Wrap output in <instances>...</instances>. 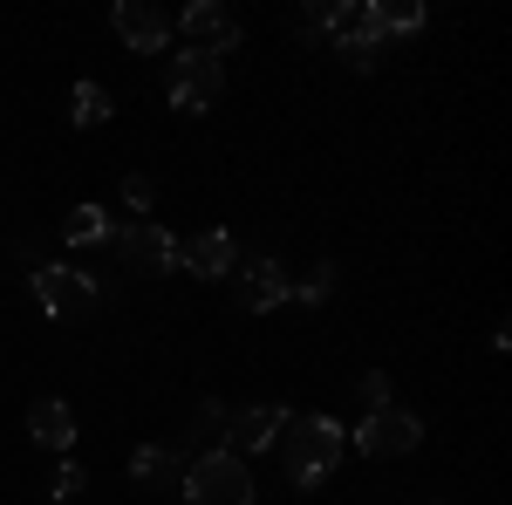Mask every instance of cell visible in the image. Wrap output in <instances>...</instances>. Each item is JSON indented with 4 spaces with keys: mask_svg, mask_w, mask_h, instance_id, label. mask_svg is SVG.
Returning <instances> with one entry per match:
<instances>
[{
    "mask_svg": "<svg viewBox=\"0 0 512 505\" xmlns=\"http://www.w3.org/2000/svg\"><path fill=\"white\" fill-rule=\"evenodd\" d=\"M280 465L294 485H321L328 471L342 465V451H349V430L335 424V417H294L287 410V424H280Z\"/></svg>",
    "mask_w": 512,
    "mask_h": 505,
    "instance_id": "1",
    "label": "cell"
},
{
    "mask_svg": "<svg viewBox=\"0 0 512 505\" xmlns=\"http://www.w3.org/2000/svg\"><path fill=\"white\" fill-rule=\"evenodd\" d=\"M178 499H192V505H253V471H246V458H233V451H205V458L185 465Z\"/></svg>",
    "mask_w": 512,
    "mask_h": 505,
    "instance_id": "2",
    "label": "cell"
},
{
    "mask_svg": "<svg viewBox=\"0 0 512 505\" xmlns=\"http://www.w3.org/2000/svg\"><path fill=\"white\" fill-rule=\"evenodd\" d=\"M321 35L335 41V55H342L349 69H376V62H383V21H376V0H335Z\"/></svg>",
    "mask_w": 512,
    "mask_h": 505,
    "instance_id": "3",
    "label": "cell"
},
{
    "mask_svg": "<svg viewBox=\"0 0 512 505\" xmlns=\"http://www.w3.org/2000/svg\"><path fill=\"white\" fill-rule=\"evenodd\" d=\"M219 89H226V69L212 62V55H171V76H164V96H171V110H185V117H198V110H212L219 103Z\"/></svg>",
    "mask_w": 512,
    "mask_h": 505,
    "instance_id": "4",
    "label": "cell"
},
{
    "mask_svg": "<svg viewBox=\"0 0 512 505\" xmlns=\"http://www.w3.org/2000/svg\"><path fill=\"white\" fill-rule=\"evenodd\" d=\"M110 246H117V260L130 273H178V239L164 233L158 219H130V226H117Z\"/></svg>",
    "mask_w": 512,
    "mask_h": 505,
    "instance_id": "5",
    "label": "cell"
},
{
    "mask_svg": "<svg viewBox=\"0 0 512 505\" xmlns=\"http://www.w3.org/2000/svg\"><path fill=\"white\" fill-rule=\"evenodd\" d=\"M178 35H185V48L192 55H233L239 48V14L226 7V0H192L185 14H178Z\"/></svg>",
    "mask_w": 512,
    "mask_h": 505,
    "instance_id": "6",
    "label": "cell"
},
{
    "mask_svg": "<svg viewBox=\"0 0 512 505\" xmlns=\"http://www.w3.org/2000/svg\"><path fill=\"white\" fill-rule=\"evenodd\" d=\"M355 444H362V458H403V451H417L424 444V424L410 417V410H369L362 430H355Z\"/></svg>",
    "mask_w": 512,
    "mask_h": 505,
    "instance_id": "7",
    "label": "cell"
},
{
    "mask_svg": "<svg viewBox=\"0 0 512 505\" xmlns=\"http://www.w3.org/2000/svg\"><path fill=\"white\" fill-rule=\"evenodd\" d=\"M35 301L41 314H55V321H69V314H89L96 308V280L76 267H35Z\"/></svg>",
    "mask_w": 512,
    "mask_h": 505,
    "instance_id": "8",
    "label": "cell"
},
{
    "mask_svg": "<svg viewBox=\"0 0 512 505\" xmlns=\"http://www.w3.org/2000/svg\"><path fill=\"white\" fill-rule=\"evenodd\" d=\"M287 287H294V273L280 267L274 253H260V260L233 267V294H239V308H253V314L280 308V301H287Z\"/></svg>",
    "mask_w": 512,
    "mask_h": 505,
    "instance_id": "9",
    "label": "cell"
},
{
    "mask_svg": "<svg viewBox=\"0 0 512 505\" xmlns=\"http://www.w3.org/2000/svg\"><path fill=\"white\" fill-rule=\"evenodd\" d=\"M117 41L123 48H137V55H164V41H171V21H164L151 0H117Z\"/></svg>",
    "mask_w": 512,
    "mask_h": 505,
    "instance_id": "10",
    "label": "cell"
},
{
    "mask_svg": "<svg viewBox=\"0 0 512 505\" xmlns=\"http://www.w3.org/2000/svg\"><path fill=\"white\" fill-rule=\"evenodd\" d=\"M280 424H287V410H280V403L233 410V424H226V451H233V458H246V451H274V444H280Z\"/></svg>",
    "mask_w": 512,
    "mask_h": 505,
    "instance_id": "11",
    "label": "cell"
},
{
    "mask_svg": "<svg viewBox=\"0 0 512 505\" xmlns=\"http://www.w3.org/2000/svg\"><path fill=\"white\" fill-rule=\"evenodd\" d=\"M178 267L198 273V280H226V273L239 267L233 233H192V239H178Z\"/></svg>",
    "mask_w": 512,
    "mask_h": 505,
    "instance_id": "12",
    "label": "cell"
},
{
    "mask_svg": "<svg viewBox=\"0 0 512 505\" xmlns=\"http://www.w3.org/2000/svg\"><path fill=\"white\" fill-rule=\"evenodd\" d=\"M185 465H192L185 451H171V444H144V451L130 458V478L151 485V492H178V485H185Z\"/></svg>",
    "mask_w": 512,
    "mask_h": 505,
    "instance_id": "13",
    "label": "cell"
},
{
    "mask_svg": "<svg viewBox=\"0 0 512 505\" xmlns=\"http://www.w3.org/2000/svg\"><path fill=\"white\" fill-rule=\"evenodd\" d=\"M28 437H35L41 451H69L76 444V410L55 403V396H41L35 410H28Z\"/></svg>",
    "mask_w": 512,
    "mask_h": 505,
    "instance_id": "14",
    "label": "cell"
},
{
    "mask_svg": "<svg viewBox=\"0 0 512 505\" xmlns=\"http://www.w3.org/2000/svg\"><path fill=\"white\" fill-rule=\"evenodd\" d=\"M110 233H117V226H110L103 205H69V219H62V239H69V246H110Z\"/></svg>",
    "mask_w": 512,
    "mask_h": 505,
    "instance_id": "15",
    "label": "cell"
},
{
    "mask_svg": "<svg viewBox=\"0 0 512 505\" xmlns=\"http://www.w3.org/2000/svg\"><path fill=\"white\" fill-rule=\"evenodd\" d=\"M226 424H233V410H226V403H198V417H192V458L226 451Z\"/></svg>",
    "mask_w": 512,
    "mask_h": 505,
    "instance_id": "16",
    "label": "cell"
},
{
    "mask_svg": "<svg viewBox=\"0 0 512 505\" xmlns=\"http://www.w3.org/2000/svg\"><path fill=\"white\" fill-rule=\"evenodd\" d=\"M110 110H117V103H110V89H103V82H76V96H69V123H76V130L110 123Z\"/></svg>",
    "mask_w": 512,
    "mask_h": 505,
    "instance_id": "17",
    "label": "cell"
},
{
    "mask_svg": "<svg viewBox=\"0 0 512 505\" xmlns=\"http://www.w3.org/2000/svg\"><path fill=\"white\" fill-rule=\"evenodd\" d=\"M376 21H383V35H417L431 14H424V0H376Z\"/></svg>",
    "mask_w": 512,
    "mask_h": 505,
    "instance_id": "18",
    "label": "cell"
},
{
    "mask_svg": "<svg viewBox=\"0 0 512 505\" xmlns=\"http://www.w3.org/2000/svg\"><path fill=\"white\" fill-rule=\"evenodd\" d=\"M328 294H335V260H321V267H308L301 280H294V287H287V301H308V308H321Z\"/></svg>",
    "mask_w": 512,
    "mask_h": 505,
    "instance_id": "19",
    "label": "cell"
},
{
    "mask_svg": "<svg viewBox=\"0 0 512 505\" xmlns=\"http://www.w3.org/2000/svg\"><path fill=\"white\" fill-rule=\"evenodd\" d=\"M123 205H130L137 219H151V205H158V185H151L144 171H130V178H123Z\"/></svg>",
    "mask_w": 512,
    "mask_h": 505,
    "instance_id": "20",
    "label": "cell"
},
{
    "mask_svg": "<svg viewBox=\"0 0 512 505\" xmlns=\"http://www.w3.org/2000/svg\"><path fill=\"white\" fill-rule=\"evenodd\" d=\"M355 396H362V417H369V410H390V376H383V369H362Z\"/></svg>",
    "mask_w": 512,
    "mask_h": 505,
    "instance_id": "21",
    "label": "cell"
},
{
    "mask_svg": "<svg viewBox=\"0 0 512 505\" xmlns=\"http://www.w3.org/2000/svg\"><path fill=\"white\" fill-rule=\"evenodd\" d=\"M82 485H89V478H82V465H62V471H55V485H48V499H62V505H69V499L82 492Z\"/></svg>",
    "mask_w": 512,
    "mask_h": 505,
    "instance_id": "22",
    "label": "cell"
},
{
    "mask_svg": "<svg viewBox=\"0 0 512 505\" xmlns=\"http://www.w3.org/2000/svg\"><path fill=\"white\" fill-rule=\"evenodd\" d=\"M328 7H335V0H315V7H301V14H294V35H321V28H328Z\"/></svg>",
    "mask_w": 512,
    "mask_h": 505,
    "instance_id": "23",
    "label": "cell"
}]
</instances>
